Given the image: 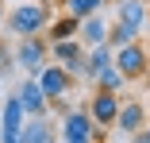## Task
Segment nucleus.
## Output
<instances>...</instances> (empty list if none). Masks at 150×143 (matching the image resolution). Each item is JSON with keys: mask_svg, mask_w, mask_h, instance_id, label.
Here are the masks:
<instances>
[{"mask_svg": "<svg viewBox=\"0 0 150 143\" xmlns=\"http://www.w3.org/2000/svg\"><path fill=\"white\" fill-rule=\"evenodd\" d=\"M77 27H81V23H77L73 16H58V19H54V23L46 27V31H50V39H46V43H62V39H77Z\"/></svg>", "mask_w": 150, "mask_h": 143, "instance_id": "nucleus-14", "label": "nucleus"}, {"mask_svg": "<svg viewBox=\"0 0 150 143\" xmlns=\"http://www.w3.org/2000/svg\"><path fill=\"white\" fill-rule=\"evenodd\" d=\"M46 58H50V43H46L42 35H27V39H19V46H16V66H19L27 77H35V74L46 66Z\"/></svg>", "mask_w": 150, "mask_h": 143, "instance_id": "nucleus-3", "label": "nucleus"}, {"mask_svg": "<svg viewBox=\"0 0 150 143\" xmlns=\"http://www.w3.org/2000/svg\"><path fill=\"white\" fill-rule=\"evenodd\" d=\"M4 23H8V31L19 35V39L42 35L46 27H50V8L39 4V0H27V4H19V8H12V12L4 16Z\"/></svg>", "mask_w": 150, "mask_h": 143, "instance_id": "nucleus-1", "label": "nucleus"}, {"mask_svg": "<svg viewBox=\"0 0 150 143\" xmlns=\"http://www.w3.org/2000/svg\"><path fill=\"white\" fill-rule=\"evenodd\" d=\"M66 143H93V139H66Z\"/></svg>", "mask_w": 150, "mask_h": 143, "instance_id": "nucleus-21", "label": "nucleus"}, {"mask_svg": "<svg viewBox=\"0 0 150 143\" xmlns=\"http://www.w3.org/2000/svg\"><path fill=\"white\" fill-rule=\"evenodd\" d=\"M131 43H139V35L131 31V27H123V23H108V46H112V50L131 46Z\"/></svg>", "mask_w": 150, "mask_h": 143, "instance_id": "nucleus-17", "label": "nucleus"}, {"mask_svg": "<svg viewBox=\"0 0 150 143\" xmlns=\"http://www.w3.org/2000/svg\"><path fill=\"white\" fill-rule=\"evenodd\" d=\"M119 143H127V139H119Z\"/></svg>", "mask_w": 150, "mask_h": 143, "instance_id": "nucleus-24", "label": "nucleus"}, {"mask_svg": "<svg viewBox=\"0 0 150 143\" xmlns=\"http://www.w3.org/2000/svg\"><path fill=\"white\" fill-rule=\"evenodd\" d=\"M19 143H54V128L46 116H35V120H23V132H19Z\"/></svg>", "mask_w": 150, "mask_h": 143, "instance_id": "nucleus-11", "label": "nucleus"}, {"mask_svg": "<svg viewBox=\"0 0 150 143\" xmlns=\"http://www.w3.org/2000/svg\"><path fill=\"white\" fill-rule=\"evenodd\" d=\"M115 4H123V0H115Z\"/></svg>", "mask_w": 150, "mask_h": 143, "instance_id": "nucleus-22", "label": "nucleus"}, {"mask_svg": "<svg viewBox=\"0 0 150 143\" xmlns=\"http://www.w3.org/2000/svg\"><path fill=\"white\" fill-rule=\"evenodd\" d=\"M112 66L123 74V81H142V77L150 74V50H146L142 43L119 46V50H115V58H112Z\"/></svg>", "mask_w": 150, "mask_h": 143, "instance_id": "nucleus-2", "label": "nucleus"}, {"mask_svg": "<svg viewBox=\"0 0 150 143\" xmlns=\"http://www.w3.org/2000/svg\"><path fill=\"white\" fill-rule=\"evenodd\" d=\"M104 8V0H66V16H73L77 23L88 19V16H96Z\"/></svg>", "mask_w": 150, "mask_h": 143, "instance_id": "nucleus-16", "label": "nucleus"}, {"mask_svg": "<svg viewBox=\"0 0 150 143\" xmlns=\"http://www.w3.org/2000/svg\"><path fill=\"white\" fill-rule=\"evenodd\" d=\"M93 132H96V124L88 120L85 108H69L62 116V135L66 139H93Z\"/></svg>", "mask_w": 150, "mask_h": 143, "instance_id": "nucleus-9", "label": "nucleus"}, {"mask_svg": "<svg viewBox=\"0 0 150 143\" xmlns=\"http://www.w3.org/2000/svg\"><path fill=\"white\" fill-rule=\"evenodd\" d=\"M112 58H115V50H112L108 43L88 46V50H85V62H88V81H96V74H104V70L112 66Z\"/></svg>", "mask_w": 150, "mask_h": 143, "instance_id": "nucleus-12", "label": "nucleus"}, {"mask_svg": "<svg viewBox=\"0 0 150 143\" xmlns=\"http://www.w3.org/2000/svg\"><path fill=\"white\" fill-rule=\"evenodd\" d=\"M85 54V46L77 43V39H62V43H50V58H54V66H69L73 58H81Z\"/></svg>", "mask_w": 150, "mask_h": 143, "instance_id": "nucleus-13", "label": "nucleus"}, {"mask_svg": "<svg viewBox=\"0 0 150 143\" xmlns=\"http://www.w3.org/2000/svg\"><path fill=\"white\" fill-rule=\"evenodd\" d=\"M35 81H39V89H42V97L46 101H62V97H69V89H73V81H69V74L62 70V66H42L39 74H35Z\"/></svg>", "mask_w": 150, "mask_h": 143, "instance_id": "nucleus-5", "label": "nucleus"}, {"mask_svg": "<svg viewBox=\"0 0 150 143\" xmlns=\"http://www.w3.org/2000/svg\"><path fill=\"white\" fill-rule=\"evenodd\" d=\"M8 70H12V58H8V46L0 43V74H8Z\"/></svg>", "mask_w": 150, "mask_h": 143, "instance_id": "nucleus-18", "label": "nucleus"}, {"mask_svg": "<svg viewBox=\"0 0 150 143\" xmlns=\"http://www.w3.org/2000/svg\"><path fill=\"white\" fill-rule=\"evenodd\" d=\"M16 101L23 104V116H27V120H35V116H46V112H50V101L42 97V89H39V81H35V77H23V81H19V89H16Z\"/></svg>", "mask_w": 150, "mask_h": 143, "instance_id": "nucleus-6", "label": "nucleus"}, {"mask_svg": "<svg viewBox=\"0 0 150 143\" xmlns=\"http://www.w3.org/2000/svg\"><path fill=\"white\" fill-rule=\"evenodd\" d=\"M146 135H150V128H146Z\"/></svg>", "mask_w": 150, "mask_h": 143, "instance_id": "nucleus-25", "label": "nucleus"}, {"mask_svg": "<svg viewBox=\"0 0 150 143\" xmlns=\"http://www.w3.org/2000/svg\"><path fill=\"white\" fill-rule=\"evenodd\" d=\"M77 43L88 50V46H100V43H108V19L96 12V16H88V19H81V27H77Z\"/></svg>", "mask_w": 150, "mask_h": 143, "instance_id": "nucleus-10", "label": "nucleus"}, {"mask_svg": "<svg viewBox=\"0 0 150 143\" xmlns=\"http://www.w3.org/2000/svg\"><path fill=\"white\" fill-rule=\"evenodd\" d=\"M146 19H150V8L142 4V0H123V4H115V23L131 27L135 35L146 27Z\"/></svg>", "mask_w": 150, "mask_h": 143, "instance_id": "nucleus-8", "label": "nucleus"}, {"mask_svg": "<svg viewBox=\"0 0 150 143\" xmlns=\"http://www.w3.org/2000/svg\"><path fill=\"white\" fill-rule=\"evenodd\" d=\"M85 112H88V120H93L96 128H112L115 124V112H119V97L115 93H93L88 97V104H85Z\"/></svg>", "mask_w": 150, "mask_h": 143, "instance_id": "nucleus-7", "label": "nucleus"}, {"mask_svg": "<svg viewBox=\"0 0 150 143\" xmlns=\"http://www.w3.org/2000/svg\"><path fill=\"white\" fill-rule=\"evenodd\" d=\"M93 85H96L100 93H115V97H119V93L127 89V81H123V74H119L115 66H108L104 74H96V81H93Z\"/></svg>", "mask_w": 150, "mask_h": 143, "instance_id": "nucleus-15", "label": "nucleus"}, {"mask_svg": "<svg viewBox=\"0 0 150 143\" xmlns=\"http://www.w3.org/2000/svg\"><path fill=\"white\" fill-rule=\"evenodd\" d=\"M115 132H123V135H135L146 128V104L139 97H119V112H115Z\"/></svg>", "mask_w": 150, "mask_h": 143, "instance_id": "nucleus-4", "label": "nucleus"}, {"mask_svg": "<svg viewBox=\"0 0 150 143\" xmlns=\"http://www.w3.org/2000/svg\"><path fill=\"white\" fill-rule=\"evenodd\" d=\"M39 4H46V0H39Z\"/></svg>", "mask_w": 150, "mask_h": 143, "instance_id": "nucleus-23", "label": "nucleus"}, {"mask_svg": "<svg viewBox=\"0 0 150 143\" xmlns=\"http://www.w3.org/2000/svg\"><path fill=\"white\" fill-rule=\"evenodd\" d=\"M127 143H150V135H146V128H142V132H135V135H131Z\"/></svg>", "mask_w": 150, "mask_h": 143, "instance_id": "nucleus-19", "label": "nucleus"}, {"mask_svg": "<svg viewBox=\"0 0 150 143\" xmlns=\"http://www.w3.org/2000/svg\"><path fill=\"white\" fill-rule=\"evenodd\" d=\"M4 16H8V12H4V0H0V23H4Z\"/></svg>", "mask_w": 150, "mask_h": 143, "instance_id": "nucleus-20", "label": "nucleus"}]
</instances>
